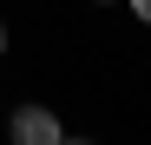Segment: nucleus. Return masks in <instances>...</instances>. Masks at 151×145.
Instances as JSON below:
<instances>
[{"mask_svg":"<svg viewBox=\"0 0 151 145\" xmlns=\"http://www.w3.org/2000/svg\"><path fill=\"white\" fill-rule=\"evenodd\" d=\"M7 132H13V145H59V138H66L59 119H53V106H20Z\"/></svg>","mask_w":151,"mask_h":145,"instance_id":"obj_1","label":"nucleus"},{"mask_svg":"<svg viewBox=\"0 0 151 145\" xmlns=\"http://www.w3.org/2000/svg\"><path fill=\"white\" fill-rule=\"evenodd\" d=\"M132 13H138V20H145V27H151V0H132Z\"/></svg>","mask_w":151,"mask_h":145,"instance_id":"obj_2","label":"nucleus"},{"mask_svg":"<svg viewBox=\"0 0 151 145\" xmlns=\"http://www.w3.org/2000/svg\"><path fill=\"white\" fill-rule=\"evenodd\" d=\"M59 145H92V138H59Z\"/></svg>","mask_w":151,"mask_h":145,"instance_id":"obj_3","label":"nucleus"},{"mask_svg":"<svg viewBox=\"0 0 151 145\" xmlns=\"http://www.w3.org/2000/svg\"><path fill=\"white\" fill-rule=\"evenodd\" d=\"M0 53H7V27H0Z\"/></svg>","mask_w":151,"mask_h":145,"instance_id":"obj_4","label":"nucleus"}]
</instances>
